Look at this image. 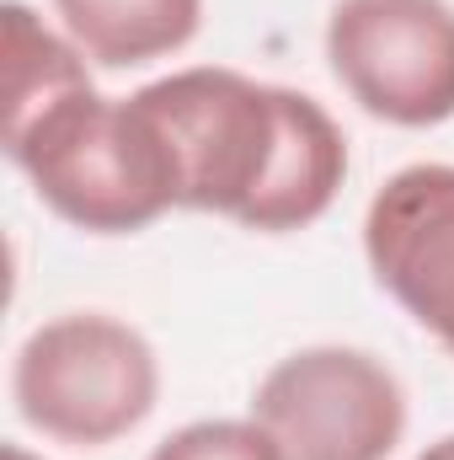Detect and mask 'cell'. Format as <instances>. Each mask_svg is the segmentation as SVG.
Instances as JSON below:
<instances>
[{
  "instance_id": "ba28073f",
  "label": "cell",
  "mask_w": 454,
  "mask_h": 460,
  "mask_svg": "<svg viewBox=\"0 0 454 460\" xmlns=\"http://www.w3.org/2000/svg\"><path fill=\"white\" fill-rule=\"evenodd\" d=\"M5 134L92 86V59L22 0H5Z\"/></svg>"
},
{
  "instance_id": "277c9868",
  "label": "cell",
  "mask_w": 454,
  "mask_h": 460,
  "mask_svg": "<svg viewBox=\"0 0 454 460\" xmlns=\"http://www.w3.org/2000/svg\"><path fill=\"white\" fill-rule=\"evenodd\" d=\"M251 418L284 460H390L406 434V391L363 348H300L262 375Z\"/></svg>"
},
{
  "instance_id": "52a82bcc",
  "label": "cell",
  "mask_w": 454,
  "mask_h": 460,
  "mask_svg": "<svg viewBox=\"0 0 454 460\" xmlns=\"http://www.w3.org/2000/svg\"><path fill=\"white\" fill-rule=\"evenodd\" d=\"M65 38L102 70H134L193 43L204 0H54Z\"/></svg>"
},
{
  "instance_id": "6da1fadb",
  "label": "cell",
  "mask_w": 454,
  "mask_h": 460,
  "mask_svg": "<svg viewBox=\"0 0 454 460\" xmlns=\"http://www.w3.org/2000/svg\"><path fill=\"white\" fill-rule=\"evenodd\" d=\"M134 97L171 145L182 209L284 235L316 226L337 204L347 139L316 97L220 65L177 70Z\"/></svg>"
},
{
  "instance_id": "9c48e42d",
  "label": "cell",
  "mask_w": 454,
  "mask_h": 460,
  "mask_svg": "<svg viewBox=\"0 0 454 460\" xmlns=\"http://www.w3.org/2000/svg\"><path fill=\"white\" fill-rule=\"evenodd\" d=\"M150 460H284V450L257 418H204L161 439Z\"/></svg>"
},
{
  "instance_id": "3957f363",
  "label": "cell",
  "mask_w": 454,
  "mask_h": 460,
  "mask_svg": "<svg viewBox=\"0 0 454 460\" xmlns=\"http://www.w3.org/2000/svg\"><path fill=\"white\" fill-rule=\"evenodd\" d=\"M11 396L27 429L70 450H102L134 434L161 396V364L128 322L70 311L27 332L11 364Z\"/></svg>"
},
{
  "instance_id": "8992f818",
  "label": "cell",
  "mask_w": 454,
  "mask_h": 460,
  "mask_svg": "<svg viewBox=\"0 0 454 460\" xmlns=\"http://www.w3.org/2000/svg\"><path fill=\"white\" fill-rule=\"evenodd\" d=\"M374 284L454 353V166H401L363 215Z\"/></svg>"
},
{
  "instance_id": "7a4b0ae2",
  "label": "cell",
  "mask_w": 454,
  "mask_h": 460,
  "mask_svg": "<svg viewBox=\"0 0 454 460\" xmlns=\"http://www.w3.org/2000/svg\"><path fill=\"white\" fill-rule=\"evenodd\" d=\"M5 155L65 226L92 235H134L182 209L171 145L139 97L86 86L27 128H11Z\"/></svg>"
},
{
  "instance_id": "5b68a950",
  "label": "cell",
  "mask_w": 454,
  "mask_h": 460,
  "mask_svg": "<svg viewBox=\"0 0 454 460\" xmlns=\"http://www.w3.org/2000/svg\"><path fill=\"white\" fill-rule=\"evenodd\" d=\"M327 59L342 92L380 123L433 128L454 118L450 0H337Z\"/></svg>"
},
{
  "instance_id": "30bf717a",
  "label": "cell",
  "mask_w": 454,
  "mask_h": 460,
  "mask_svg": "<svg viewBox=\"0 0 454 460\" xmlns=\"http://www.w3.org/2000/svg\"><path fill=\"white\" fill-rule=\"evenodd\" d=\"M417 460H454V434H444L439 445H428V450H423Z\"/></svg>"
},
{
  "instance_id": "8fae6325",
  "label": "cell",
  "mask_w": 454,
  "mask_h": 460,
  "mask_svg": "<svg viewBox=\"0 0 454 460\" xmlns=\"http://www.w3.org/2000/svg\"><path fill=\"white\" fill-rule=\"evenodd\" d=\"M5 460H32V456H27L22 445H11V450H5Z\"/></svg>"
}]
</instances>
